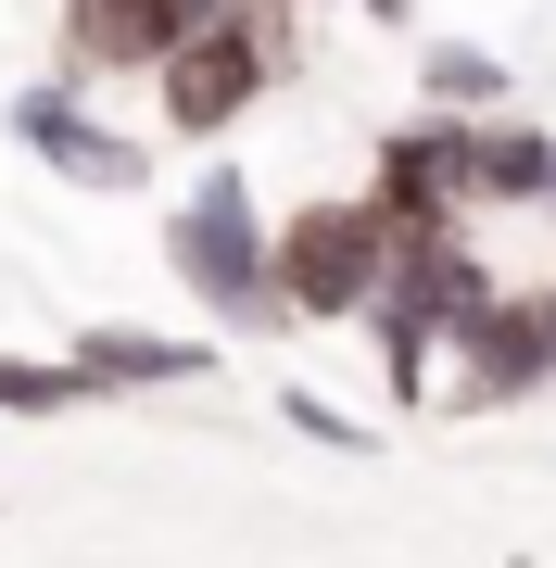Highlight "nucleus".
Wrapping results in <instances>:
<instances>
[{"instance_id": "1", "label": "nucleus", "mask_w": 556, "mask_h": 568, "mask_svg": "<svg viewBox=\"0 0 556 568\" xmlns=\"http://www.w3.org/2000/svg\"><path fill=\"white\" fill-rule=\"evenodd\" d=\"M165 265L203 304V342H279V278H266V203H253L241 164H203V178L165 203Z\"/></svg>"}, {"instance_id": "2", "label": "nucleus", "mask_w": 556, "mask_h": 568, "mask_svg": "<svg viewBox=\"0 0 556 568\" xmlns=\"http://www.w3.org/2000/svg\"><path fill=\"white\" fill-rule=\"evenodd\" d=\"M494 291L506 278L481 265V227H455V241H392V278H380V304H367V342H380V379H392L405 417L443 392V342L494 304Z\"/></svg>"}, {"instance_id": "3", "label": "nucleus", "mask_w": 556, "mask_h": 568, "mask_svg": "<svg viewBox=\"0 0 556 568\" xmlns=\"http://www.w3.org/2000/svg\"><path fill=\"white\" fill-rule=\"evenodd\" d=\"M266 278L291 328H367L380 278H392V227L354 203V190H316V203L266 215Z\"/></svg>"}, {"instance_id": "4", "label": "nucleus", "mask_w": 556, "mask_h": 568, "mask_svg": "<svg viewBox=\"0 0 556 568\" xmlns=\"http://www.w3.org/2000/svg\"><path fill=\"white\" fill-rule=\"evenodd\" d=\"M190 26H215V0H63L51 13V77L77 89V102H102L114 77H165Z\"/></svg>"}, {"instance_id": "5", "label": "nucleus", "mask_w": 556, "mask_h": 568, "mask_svg": "<svg viewBox=\"0 0 556 568\" xmlns=\"http://www.w3.org/2000/svg\"><path fill=\"white\" fill-rule=\"evenodd\" d=\"M392 241H455V227H481L468 215V126H443V114H405V126H380V152H367V190H354Z\"/></svg>"}, {"instance_id": "6", "label": "nucleus", "mask_w": 556, "mask_h": 568, "mask_svg": "<svg viewBox=\"0 0 556 568\" xmlns=\"http://www.w3.org/2000/svg\"><path fill=\"white\" fill-rule=\"evenodd\" d=\"M279 89H291V77L241 39V26H228V0H215V26H190L178 63L152 77V126H165V140H190V152H215L228 126H241L253 102H279Z\"/></svg>"}, {"instance_id": "7", "label": "nucleus", "mask_w": 556, "mask_h": 568, "mask_svg": "<svg viewBox=\"0 0 556 568\" xmlns=\"http://www.w3.org/2000/svg\"><path fill=\"white\" fill-rule=\"evenodd\" d=\"M0 126H13V140L39 152L63 190H152V140H140V126H114L102 102H77L63 77L0 89Z\"/></svg>"}, {"instance_id": "8", "label": "nucleus", "mask_w": 556, "mask_h": 568, "mask_svg": "<svg viewBox=\"0 0 556 568\" xmlns=\"http://www.w3.org/2000/svg\"><path fill=\"white\" fill-rule=\"evenodd\" d=\"M443 366H455V379L431 392L443 417H506V405H532V392H556L544 328H532V304H518V291H494V304L455 328V342H443Z\"/></svg>"}, {"instance_id": "9", "label": "nucleus", "mask_w": 556, "mask_h": 568, "mask_svg": "<svg viewBox=\"0 0 556 568\" xmlns=\"http://www.w3.org/2000/svg\"><path fill=\"white\" fill-rule=\"evenodd\" d=\"M63 366H77L89 405H114V392H190V379H215V342H203V328H127V316H89L77 342H63Z\"/></svg>"}, {"instance_id": "10", "label": "nucleus", "mask_w": 556, "mask_h": 568, "mask_svg": "<svg viewBox=\"0 0 556 568\" xmlns=\"http://www.w3.org/2000/svg\"><path fill=\"white\" fill-rule=\"evenodd\" d=\"M544 190H556V126L544 114L468 126V215H544Z\"/></svg>"}, {"instance_id": "11", "label": "nucleus", "mask_w": 556, "mask_h": 568, "mask_svg": "<svg viewBox=\"0 0 556 568\" xmlns=\"http://www.w3.org/2000/svg\"><path fill=\"white\" fill-rule=\"evenodd\" d=\"M417 114H443V126H494V114H518L506 51H481V39H417Z\"/></svg>"}, {"instance_id": "12", "label": "nucleus", "mask_w": 556, "mask_h": 568, "mask_svg": "<svg viewBox=\"0 0 556 568\" xmlns=\"http://www.w3.org/2000/svg\"><path fill=\"white\" fill-rule=\"evenodd\" d=\"M77 366L63 354H0V417H77Z\"/></svg>"}, {"instance_id": "13", "label": "nucleus", "mask_w": 556, "mask_h": 568, "mask_svg": "<svg viewBox=\"0 0 556 568\" xmlns=\"http://www.w3.org/2000/svg\"><path fill=\"white\" fill-rule=\"evenodd\" d=\"M279 429H304L316 455H367V443H380L354 405H330V392H304V379H279Z\"/></svg>"}, {"instance_id": "14", "label": "nucleus", "mask_w": 556, "mask_h": 568, "mask_svg": "<svg viewBox=\"0 0 556 568\" xmlns=\"http://www.w3.org/2000/svg\"><path fill=\"white\" fill-rule=\"evenodd\" d=\"M518 304H532V328H544V366H556V278H532Z\"/></svg>"}, {"instance_id": "15", "label": "nucleus", "mask_w": 556, "mask_h": 568, "mask_svg": "<svg viewBox=\"0 0 556 568\" xmlns=\"http://www.w3.org/2000/svg\"><path fill=\"white\" fill-rule=\"evenodd\" d=\"M354 13H367V26H417V0H354Z\"/></svg>"}, {"instance_id": "16", "label": "nucleus", "mask_w": 556, "mask_h": 568, "mask_svg": "<svg viewBox=\"0 0 556 568\" xmlns=\"http://www.w3.org/2000/svg\"><path fill=\"white\" fill-rule=\"evenodd\" d=\"M544 215H556V190H544Z\"/></svg>"}]
</instances>
